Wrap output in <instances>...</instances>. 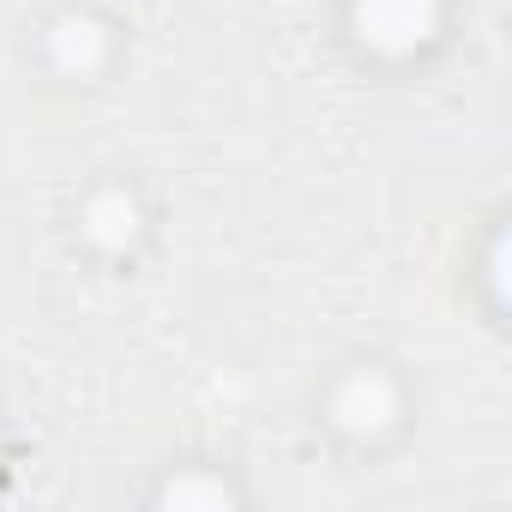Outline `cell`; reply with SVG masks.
I'll return each mask as SVG.
<instances>
[{
  "label": "cell",
  "mask_w": 512,
  "mask_h": 512,
  "mask_svg": "<svg viewBox=\"0 0 512 512\" xmlns=\"http://www.w3.org/2000/svg\"><path fill=\"white\" fill-rule=\"evenodd\" d=\"M356 25L374 49L404 55L416 43H428L434 31V0H356Z\"/></svg>",
  "instance_id": "6da1fadb"
},
{
  "label": "cell",
  "mask_w": 512,
  "mask_h": 512,
  "mask_svg": "<svg viewBox=\"0 0 512 512\" xmlns=\"http://www.w3.org/2000/svg\"><path fill=\"white\" fill-rule=\"evenodd\" d=\"M338 422L356 428V434H380L392 416H398V398H392V380L386 374H350L338 386Z\"/></svg>",
  "instance_id": "7a4b0ae2"
},
{
  "label": "cell",
  "mask_w": 512,
  "mask_h": 512,
  "mask_svg": "<svg viewBox=\"0 0 512 512\" xmlns=\"http://www.w3.org/2000/svg\"><path fill=\"white\" fill-rule=\"evenodd\" d=\"M49 49H55V67H61V73H79V79H85V73L103 61V31H97L91 19H67V25H55Z\"/></svg>",
  "instance_id": "3957f363"
},
{
  "label": "cell",
  "mask_w": 512,
  "mask_h": 512,
  "mask_svg": "<svg viewBox=\"0 0 512 512\" xmlns=\"http://www.w3.org/2000/svg\"><path fill=\"white\" fill-rule=\"evenodd\" d=\"M133 229H139V211H133V199H121V193H103V199L91 205V235H97V241H133Z\"/></svg>",
  "instance_id": "277c9868"
},
{
  "label": "cell",
  "mask_w": 512,
  "mask_h": 512,
  "mask_svg": "<svg viewBox=\"0 0 512 512\" xmlns=\"http://www.w3.org/2000/svg\"><path fill=\"white\" fill-rule=\"evenodd\" d=\"M163 500H175V506H187V500L223 506V500H229V488H223V482H169V494H163Z\"/></svg>",
  "instance_id": "5b68a950"
}]
</instances>
